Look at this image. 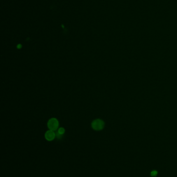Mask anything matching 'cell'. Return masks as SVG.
I'll use <instances>...</instances> for the list:
<instances>
[{"label": "cell", "mask_w": 177, "mask_h": 177, "mask_svg": "<svg viewBox=\"0 0 177 177\" xmlns=\"http://www.w3.org/2000/svg\"><path fill=\"white\" fill-rule=\"evenodd\" d=\"M56 137V134L53 131L49 130L47 131L45 134V139L48 141H53Z\"/></svg>", "instance_id": "3"}, {"label": "cell", "mask_w": 177, "mask_h": 177, "mask_svg": "<svg viewBox=\"0 0 177 177\" xmlns=\"http://www.w3.org/2000/svg\"><path fill=\"white\" fill-rule=\"evenodd\" d=\"M156 174H157V172L156 171H154L151 173V175L152 176H156Z\"/></svg>", "instance_id": "5"}, {"label": "cell", "mask_w": 177, "mask_h": 177, "mask_svg": "<svg viewBox=\"0 0 177 177\" xmlns=\"http://www.w3.org/2000/svg\"><path fill=\"white\" fill-rule=\"evenodd\" d=\"M104 123L101 119H96L93 121L92 127L93 129L96 131H100L104 128Z\"/></svg>", "instance_id": "1"}, {"label": "cell", "mask_w": 177, "mask_h": 177, "mask_svg": "<svg viewBox=\"0 0 177 177\" xmlns=\"http://www.w3.org/2000/svg\"><path fill=\"white\" fill-rule=\"evenodd\" d=\"M17 47H18V48H21V45H18V46H17Z\"/></svg>", "instance_id": "6"}, {"label": "cell", "mask_w": 177, "mask_h": 177, "mask_svg": "<svg viewBox=\"0 0 177 177\" xmlns=\"http://www.w3.org/2000/svg\"><path fill=\"white\" fill-rule=\"evenodd\" d=\"M47 126L49 130L55 131L58 127L59 122L56 118H51L48 121Z\"/></svg>", "instance_id": "2"}, {"label": "cell", "mask_w": 177, "mask_h": 177, "mask_svg": "<svg viewBox=\"0 0 177 177\" xmlns=\"http://www.w3.org/2000/svg\"><path fill=\"white\" fill-rule=\"evenodd\" d=\"M58 132L60 134H61V135H63L65 132V130L63 128H62V127H61V128H60L59 129H58Z\"/></svg>", "instance_id": "4"}]
</instances>
